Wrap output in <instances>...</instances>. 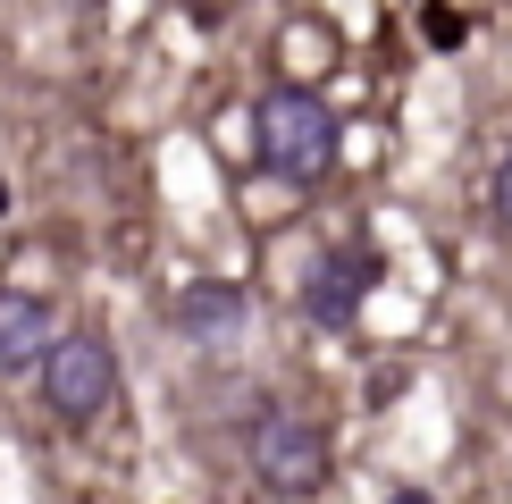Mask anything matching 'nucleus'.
I'll list each match as a JSON object with an SVG mask.
<instances>
[{
  "mask_svg": "<svg viewBox=\"0 0 512 504\" xmlns=\"http://www.w3.org/2000/svg\"><path fill=\"white\" fill-rule=\"evenodd\" d=\"M387 504H437V496H420V488H395V496H387Z\"/></svg>",
  "mask_w": 512,
  "mask_h": 504,
  "instance_id": "nucleus-9",
  "label": "nucleus"
},
{
  "mask_svg": "<svg viewBox=\"0 0 512 504\" xmlns=\"http://www.w3.org/2000/svg\"><path fill=\"white\" fill-rule=\"evenodd\" d=\"M496 219H504V227H512V160H504V168H496Z\"/></svg>",
  "mask_w": 512,
  "mask_h": 504,
  "instance_id": "nucleus-8",
  "label": "nucleus"
},
{
  "mask_svg": "<svg viewBox=\"0 0 512 504\" xmlns=\"http://www.w3.org/2000/svg\"><path fill=\"white\" fill-rule=\"evenodd\" d=\"M177 328H185V336H202V345L236 336V328H244V286H219V278L194 286V294L177 303Z\"/></svg>",
  "mask_w": 512,
  "mask_h": 504,
  "instance_id": "nucleus-6",
  "label": "nucleus"
},
{
  "mask_svg": "<svg viewBox=\"0 0 512 504\" xmlns=\"http://www.w3.org/2000/svg\"><path fill=\"white\" fill-rule=\"evenodd\" d=\"M252 135H261V168L286 177V185H319L336 168V118H328L319 93H294V84L269 93L261 118H252Z\"/></svg>",
  "mask_w": 512,
  "mask_h": 504,
  "instance_id": "nucleus-1",
  "label": "nucleus"
},
{
  "mask_svg": "<svg viewBox=\"0 0 512 504\" xmlns=\"http://www.w3.org/2000/svg\"><path fill=\"white\" fill-rule=\"evenodd\" d=\"M252 471H261L269 496H319L328 488V429L294 412H269L252 429Z\"/></svg>",
  "mask_w": 512,
  "mask_h": 504,
  "instance_id": "nucleus-3",
  "label": "nucleus"
},
{
  "mask_svg": "<svg viewBox=\"0 0 512 504\" xmlns=\"http://www.w3.org/2000/svg\"><path fill=\"white\" fill-rule=\"evenodd\" d=\"M34 378H42V404L59 420H101L110 395H118V353L93 328H76V336H51V353L34 362Z\"/></svg>",
  "mask_w": 512,
  "mask_h": 504,
  "instance_id": "nucleus-2",
  "label": "nucleus"
},
{
  "mask_svg": "<svg viewBox=\"0 0 512 504\" xmlns=\"http://www.w3.org/2000/svg\"><path fill=\"white\" fill-rule=\"evenodd\" d=\"M51 336H59L51 294H0V362H9V370L42 362V353H51Z\"/></svg>",
  "mask_w": 512,
  "mask_h": 504,
  "instance_id": "nucleus-5",
  "label": "nucleus"
},
{
  "mask_svg": "<svg viewBox=\"0 0 512 504\" xmlns=\"http://www.w3.org/2000/svg\"><path fill=\"white\" fill-rule=\"evenodd\" d=\"M378 286V252H361V244H336V252H319L311 261V278H303V311L319 328H353L361 320V294Z\"/></svg>",
  "mask_w": 512,
  "mask_h": 504,
  "instance_id": "nucleus-4",
  "label": "nucleus"
},
{
  "mask_svg": "<svg viewBox=\"0 0 512 504\" xmlns=\"http://www.w3.org/2000/svg\"><path fill=\"white\" fill-rule=\"evenodd\" d=\"M429 42H437V51H454V42H462V17H454V9H429Z\"/></svg>",
  "mask_w": 512,
  "mask_h": 504,
  "instance_id": "nucleus-7",
  "label": "nucleus"
}]
</instances>
